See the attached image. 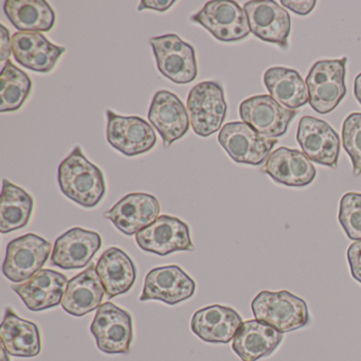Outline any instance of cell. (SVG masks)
I'll return each instance as SVG.
<instances>
[{"instance_id":"cell-1","label":"cell","mask_w":361,"mask_h":361,"mask_svg":"<svg viewBox=\"0 0 361 361\" xmlns=\"http://www.w3.org/2000/svg\"><path fill=\"white\" fill-rule=\"evenodd\" d=\"M58 181L67 198L86 209L98 206L106 193L104 174L79 145L59 166Z\"/></svg>"},{"instance_id":"cell-2","label":"cell","mask_w":361,"mask_h":361,"mask_svg":"<svg viewBox=\"0 0 361 361\" xmlns=\"http://www.w3.org/2000/svg\"><path fill=\"white\" fill-rule=\"evenodd\" d=\"M257 320L274 327L280 333H290L310 324L307 304L287 290H262L251 303Z\"/></svg>"},{"instance_id":"cell-3","label":"cell","mask_w":361,"mask_h":361,"mask_svg":"<svg viewBox=\"0 0 361 361\" xmlns=\"http://www.w3.org/2000/svg\"><path fill=\"white\" fill-rule=\"evenodd\" d=\"M346 63L348 58L318 61L310 68L305 83L308 102L317 113H331L345 97Z\"/></svg>"},{"instance_id":"cell-4","label":"cell","mask_w":361,"mask_h":361,"mask_svg":"<svg viewBox=\"0 0 361 361\" xmlns=\"http://www.w3.org/2000/svg\"><path fill=\"white\" fill-rule=\"evenodd\" d=\"M187 109L190 123L197 136L207 137L221 130L227 116V102L221 84L204 81L190 90Z\"/></svg>"},{"instance_id":"cell-5","label":"cell","mask_w":361,"mask_h":361,"mask_svg":"<svg viewBox=\"0 0 361 361\" xmlns=\"http://www.w3.org/2000/svg\"><path fill=\"white\" fill-rule=\"evenodd\" d=\"M191 22L206 29L217 41L225 43L243 41L251 33L244 8L231 0L208 1L192 16Z\"/></svg>"},{"instance_id":"cell-6","label":"cell","mask_w":361,"mask_h":361,"mask_svg":"<svg viewBox=\"0 0 361 361\" xmlns=\"http://www.w3.org/2000/svg\"><path fill=\"white\" fill-rule=\"evenodd\" d=\"M51 244L35 233L14 238L8 244L3 274L10 282L20 284L32 278L47 263Z\"/></svg>"},{"instance_id":"cell-7","label":"cell","mask_w":361,"mask_h":361,"mask_svg":"<svg viewBox=\"0 0 361 361\" xmlns=\"http://www.w3.org/2000/svg\"><path fill=\"white\" fill-rule=\"evenodd\" d=\"M90 331L101 352L109 355L130 353L134 327L128 310L111 302H105L97 310Z\"/></svg>"},{"instance_id":"cell-8","label":"cell","mask_w":361,"mask_h":361,"mask_svg":"<svg viewBox=\"0 0 361 361\" xmlns=\"http://www.w3.org/2000/svg\"><path fill=\"white\" fill-rule=\"evenodd\" d=\"M157 68L175 84H189L197 78V61L193 46L176 35H166L149 39Z\"/></svg>"},{"instance_id":"cell-9","label":"cell","mask_w":361,"mask_h":361,"mask_svg":"<svg viewBox=\"0 0 361 361\" xmlns=\"http://www.w3.org/2000/svg\"><path fill=\"white\" fill-rule=\"evenodd\" d=\"M219 143L236 164L259 166L276 147V139L266 138L244 122H229L219 134Z\"/></svg>"},{"instance_id":"cell-10","label":"cell","mask_w":361,"mask_h":361,"mask_svg":"<svg viewBox=\"0 0 361 361\" xmlns=\"http://www.w3.org/2000/svg\"><path fill=\"white\" fill-rule=\"evenodd\" d=\"M106 137L109 145L126 157L142 155L153 149L157 136L153 126L137 116L106 111Z\"/></svg>"},{"instance_id":"cell-11","label":"cell","mask_w":361,"mask_h":361,"mask_svg":"<svg viewBox=\"0 0 361 361\" xmlns=\"http://www.w3.org/2000/svg\"><path fill=\"white\" fill-rule=\"evenodd\" d=\"M141 250L166 257L178 251H194L190 228L185 221L170 215H160L149 227L136 234Z\"/></svg>"},{"instance_id":"cell-12","label":"cell","mask_w":361,"mask_h":361,"mask_svg":"<svg viewBox=\"0 0 361 361\" xmlns=\"http://www.w3.org/2000/svg\"><path fill=\"white\" fill-rule=\"evenodd\" d=\"M295 116L297 111L282 106L268 94L251 97L240 104L242 121L266 138L284 136Z\"/></svg>"},{"instance_id":"cell-13","label":"cell","mask_w":361,"mask_h":361,"mask_svg":"<svg viewBox=\"0 0 361 361\" xmlns=\"http://www.w3.org/2000/svg\"><path fill=\"white\" fill-rule=\"evenodd\" d=\"M297 141L310 161L327 168H337L341 141L327 122L310 116L302 118L298 126Z\"/></svg>"},{"instance_id":"cell-14","label":"cell","mask_w":361,"mask_h":361,"mask_svg":"<svg viewBox=\"0 0 361 361\" xmlns=\"http://www.w3.org/2000/svg\"><path fill=\"white\" fill-rule=\"evenodd\" d=\"M251 33L261 41L274 44L282 49L288 48L291 20L288 12L272 0H252L245 4Z\"/></svg>"},{"instance_id":"cell-15","label":"cell","mask_w":361,"mask_h":361,"mask_svg":"<svg viewBox=\"0 0 361 361\" xmlns=\"http://www.w3.org/2000/svg\"><path fill=\"white\" fill-rule=\"evenodd\" d=\"M196 283L179 266L156 267L145 276L141 302L161 301L168 305H177L193 297Z\"/></svg>"},{"instance_id":"cell-16","label":"cell","mask_w":361,"mask_h":361,"mask_svg":"<svg viewBox=\"0 0 361 361\" xmlns=\"http://www.w3.org/2000/svg\"><path fill=\"white\" fill-rule=\"evenodd\" d=\"M147 118L159 133L166 147L183 138L191 126L187 107L178 96L169 90L156 92Z\"/></svg>"},{"instance_id":"cell-17","label":"cell","mask_w":361,"mask_h":361,"mask_svg":"<svg viewBox=\"0 0 361 361\" xmlns=\"http://www.w3.org/2000/svg\"><path fill=\"white\" fill-rule=\"evenodd\" d=\"M160 204L155 196L147 193H130L119 200L105 219L128 236L136 235L159 217Z\"/></svg>"},{"instance_id":"cell-18","label":"cell","mask_w":361,"mask_h":361,"mask_svg":"<svg viewBox=\"0 0 361 361\" xmlns=\"http://www.w3.org/2000/svg\"><path fill=\"white\" fill-rule=\"evenodd\" d=\"M102 247L100 234L75 227L56 238L51 255V265L61 269L86 267Z\"/></svg>"},{"instance_id":"cell-19","label":"cell","mask_w":361,"mask_h":361,"mask_svg":"<svg viewBox=\"0 0 361 361\" xmlns=\"http://www.w3.org/2000/svg\"><path fill=\"white\" fill-rule=\"evenodd\" d=\"M68 282L65 274L42 269L26 282L12 285L11 288L29 310L42 312L62 304Z\"/></svg>"},{"instance_id":"cell-20","label":"cell","mask_w":361,"mask_h":361,"mask_svg":"<svg viewBox=\"0 0 361 361\" xmlns=\"http://www.w3.org/2000/svg\"><path fill=\"white\" fill-rule=\"evenodd\" d=\"M263 171L274 183L291 188L307 187L317 176L316 168L303 152L285 147L270 154Z\"/></svg>"},{"instance_id":"cell-21","label":"cell","mask_w":361,"mask_h":361,"mask_svg":"<svg viewBox=\"0 0 361 361\" xmlns=\"http://www.w3.org/2000/svg\"><path fill=\"white\" fill-rule=\"evenodd\" d=\"M284 335L257 320L244 321L232 340V350L242 361H257L270 356L282 343Z\"/></svg>"},{"instance_id":"cell-22","label":"cell","mask_w":361,"mask_h":361,"mask_svg":"<svg viewBox=\"0 0 361 361\" xmlns=\"http://www.w3.org/2000/svg\"><path fill=\"white\" fill-rule=\"evenodd\" d=\"M243 322L242 317L233 308L211 305L193 314L191 329L202 341L227 344L233 340Z\"/></svg>"},{"instance_id":"cell-23","label":"cell","mask_w":361,"mask_h":361,"mask_svg":"<svg viewBox=\"0 0 361 361\" xmlns=\"http://www.w3.org/2000/svg\"><path fill=\"white\" fill-rule=\"evenodd\" d=\"M102 281L92 264L84 271L69 280L63 298L62 307L73 317H83L102 305L105 295Z\"/></svg>"},{"instance_id":"cell-24","label":"cell","mask_w":361,"mask_h":361,"mask_svg":"<svg viewBox=\"0 0 361 361\" xmlns=\"http://www.w3.org/2000/svg\"><path fill=\"white\" fill-rule=\"evenodd\" d=\"M1 346L8 354L20 358H33L42 350L41 333L35 322L20 318L11 307L6 308L0 327Z\"/></svg>"},{"instance_id":"cell-25","label":"cell","mask_w":361,"mask_h":361,"mask_svg":"<svg viewBox=\"0 0 361 361\" xmlns=\"http://www.w3.org/2000/svg\"><path fill=\"white\" fill-rule=\"evenodd\" d=\"M96 271L109 299L128 293L136 282L134 262L126 251L118 247H111L104 251L97 262Z\"/></svg>"},{"instance_id":"cell-26","label":"cell","mask_w":361,"mask_h":361,"mask_svg":"<svg viewBox=\"0 0 361 361\" xmlns=\"http://www.w3.org/2000/svg\"><path fill=\"white\" fill-rule=\"evenodd\" d=\"M4 11L20 32H49L56 24V13L45 0H7Z\"/></svg>"},{"instance_id":"cell-27","label":"cell","mask_w":361,"mask_h":361,"mask_svg":"<svg viewBox=\"0 0 361 361\" xmlns=\"http://www.w3.org/2000/svg\"><path fill=\"white\" fill-rule=\"evenodd\" d=\"M264 84L276 102L291 111L301 109L310 100L307 86L295 69L271 67L264 75Z\"/></svg>"},{"instance_id":"cell-28","label":"cell","mask_w":361,"mask_h":361,"mask_svg":"<svg viewBox=\"0 0 361 361\" xmlns=\"http://www.w3.org/2000/svg\"><path fill=\"white\" fill-rule=\"evenodd\" d=\"M35 209L32 196L11 181L4 179L0 202V231L3 234L28 225Z\"/></svg>"},{"instance_id":"cell-29","label":"cell","mask_w":361,"mask_h":361,"mask_svg":"<svg viewBox=\"0 0 361 361\" xmlns=\"http://www.w3.org/2000/svg\"><path fill=\"white\" fill-rule=\"evenodd\" d=\"M32 81L22 69L8 61L0 73V113L20 109L30 96Z\"/></svg>"},{"instance_id":"cell-30","label":"cell","mask_w":361,"mask_h":361,"mask_svg":"<svg viewBox=\"0 0 361 361\" xmlns=\"http://www.w3.org/2000/svg\"><path fill=\"white\" fill-rule=\"evenodd\" d=\"M338 219L350 240H361V193L348 192L342 196Z\"/></svg>"},{"instance_id":"cell-31","label":"cell","mask_w":361,"mask_h":361,"mask_svg":"<svg viewBox=\"0 0 361 361\" xmlns=\"http://www.w3.org/2000/svg\"><path fill=\"white\" fill-rule=\"evenodd\" d=\"M343 149L350 157L355 176L361 175V113L346 117L342 126Z\"/></svg>"},{"instance_id":"cell-32","label":"cell","mask_w":361,"mask_h":361,"mask_svg":"<svg viewBox=\"0 0 361 361\" xmlns=\"http://www.w3.org/2000/svg\"><path fill=\"white\" fill-rule=\"evenodd\" d=\"M66 48L54 45L49 41L44 43L35 54L23 64V67L39 73H49L56 67Z\"/></svg>"},{"instance_id":"cell-33","label":"cell","mask_w":361,"mask_h":361,"mask_svg":"<svg viewBox=\"0 0 361 361\" xmlns=\"http://www.w3.org/2000/svg\"><path fill=\"white\" fill-rule=\"evenodd\" d=\"M48 39L42 33L16 32L11 39L12 54L22 65Z\"/></svg>"},{"instance_id":"cell-34","label":"cell","mask_w":361,"mask_h":361,"mask_svg":"<svg viewBox=\"0 0 361 361\" xmlns=\"http://www.w3.org/2000/svg\"><path fill=\"white\" fill-rule=\"evenodd\" d=\"M346 255H348L350 274L357 282L361 284V240L352 243L348 247Z\"/></svg>"},{"instance_id":"cell-35","label":"cell","mask_w":361,"mask_h":361,"mask_svg":"<svg viewBox=\"0 0 361 361\" xmlns=\"http://www.w3.org/2000/svg\"><path fill=\"white\" fill-rule=\"evenodd\" d=\"M281 5L297 16H306L316 7V0H282Z\"/></svg>"},{"instance_id":"cell-36","label":"cell","mask_w":361,"mask_h":361,"mask_svg":"<svg viewBox=\"0 0 361 361\" xmlns=\"http://www.w3.org/2000/svg\"><path fill=\"white\" fill-rule=\"evenodd\" d=\"M174 0H142L138 6V11L154 10L157 12H166L174 5Z\"/></svg>"},{"instance_id":"cell-37","label":"cell","mask_w":361,"mask_h":361,"mask_svg":"<svg viewBox=\"0 0 361 361\" xmlns=\"http://www.w3.org/2000/svg\"><path fill=\"white\" fill-rule=\"evenodd\" d=\"M12 54L11 39L8 29L4 25H1V52H0V61L6 62L10 60Z\"/></svg>"},{"instance_id":"cell-38","label":"cell","mask_w":361,"mask_h":361,"mask_svg":"<svg viewBox=\"0 0 361 361\" xmlns=\"http://www.w3.org/2000/svg\"><path fill=\"white\" fill-rule=\"evenodd\" d=\"M354 94L357 102L361 105V73L357 75L354 83Z\"/></svg>"},{"instance_id":"cell-39","label":"cell","mask_w":361,"mask_h":361,"mask_svg":"<svg viewBox=\"0 0 361 361\" xmlns=\"http://www.w3.org/2000/svg\"><path fill=\"white\" fill-rule=\"evenodd\" d=\"M1 361H10L9 354L3 346H1Z\"/></svg>"}]
</instances>
